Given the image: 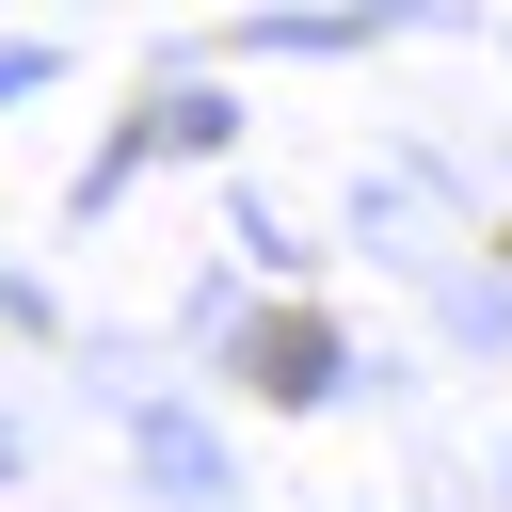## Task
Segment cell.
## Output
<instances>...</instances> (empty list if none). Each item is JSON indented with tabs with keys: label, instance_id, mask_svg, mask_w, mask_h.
Listing matches in <instances>:
<instances>
[]
</instances>
